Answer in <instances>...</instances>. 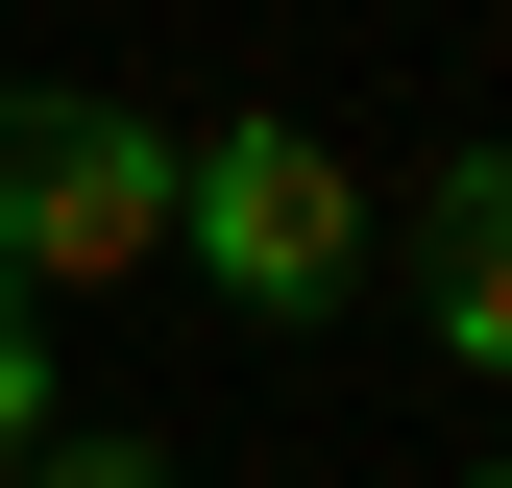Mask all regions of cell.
I'll use <instances>...</instances> for the list:
<instances>
[{
  "label": "cell",
  "mask_w": 512,
  "mask_h": 488,
  "mask_svg": "<svg viewBox=\"0 0 512 488\" xmlns=\"http://www.w3.org/2000/svg\"><path fill=\"white\" fill-rule=\"evenodd\" d=\"M171 244V122H122V98H0V293H122Z\"/></svg>",
  "instance_id": "6da1fadb"
},
{
  "label": "cell",
  "mask_w": 512,
  "mask_h": 488,
  "mask_svg": "<svg viewBox=\"0 0 512 488\" xmlns=\"http://www.w3.org/2000/svg\"><path fill=\"white\" fill-rule=\"evenodd\" d=\"M171 244H196L244 318H342V269H366V171L317 147V122H196V147H171Z\"/></svg>",
  "instance_id": "7a4b0ae2"
},
{
  "label": "cell",
  "mask_w": 512,
  "mask_h": 488,
  "mask_svg": "<svg viewBox=\"0 0 512 488\" xmlns=\"http://www.w3.org/2000/svg\"><path fill=\"white\" fill-rule=\"evenodd\" d=\"M415 244H439V366H488V391H512V147H439Z\"/></svg>",
  "instance_id": "3957f363"
},
{
  "label": "cell",
  "mask_w": 512,
  "mask_h": 488,
  "mask_svg": "<svg viewBox=\"0 0 512 488\" xmlns=\"http://www.w3.org/2000/svg\"><path fill=\"white\" fill-rule=\"evenodd\" d=\"M0 464H49V318L0 293Z\"/></svg>",
  "instance_id": "277c9868"
},
{
  "label": "cell",
  "mask_w": 512,
  "mask_h": 488,
  "mask_svg": "<svg viewBox=\"0 0 512 488\" xmlns=\"http://www.w3.org/2000/svg\"><path fill=\"white\" fill-rule=\"evenodd\" d=\"M25 488H171V440H49Z\"/></svg>",
  "instance_id": "5b68a950"
},
{
  "label": "cell",
  "mask_w": 512,
  "mask_h": 488,
  "mask_svg": "<svg viewBox=\"0 0 512 488\" xmlns=\"http://www.w3.org/2000/svg\"><path fill=\"white\" fill-rule=\"evenodd\" d=\"M464 488H512V464H464Z\"/></svg>",
  "instance_id": "8992f818"
}]
</instances>
